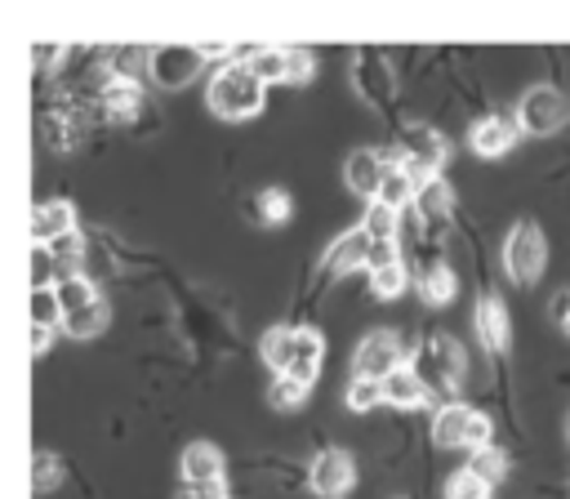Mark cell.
Segmentation results:
<instances>
[{"mask_svg": "<svg viewBox=\"0 0 570 499\" xmlns=\"http://www.w3.org/2000/svg\"><path fill=\"white\" fill-rule=\"evenodd\" d=\"M405 285H410V276H405V263H401V258H392V263H383V267H370V290H374V299H396Z\"/></svg>", "mask_w": 570, "mask_h": 499, "instance_id": "30", "label": "cell"}, {"mask_svg": "<svg viewBox=\"0 0 570 499\" xmlns=\"http://www.w3.org/2000/svg\"><path fill=\"white\" fill-rule=\"evenodd\" d=\"M40 134H45V143H49L53 151H71V147L85 138V125H80V116H76L71 107H49V111L40 116Z\"/></svg>", "mask_w": 570, "mask_h": 499, "instance_id": "17", "label": "cell"}, {"mask_svg": "<svg viewBox=\"0 0 570 499\" xmlns=\"http://www.w3.org/2000/svg\"><path fill=\"white\" fill-rule=\"evenodd\" d=\"M356 89L374 102V107H383L387 98H392V71L383 67V58L379 53H361V71H356Z\"/></svg>", "mask_w": 570, "mask_h": 499, "instance_id": "21", "label": "cell"}, {"mask_svg": "<svg viewBox=\"0 0 570 499\" xmlns=\"http://www.w3.org/2000/svg\"><path fill=\"white\" fill-rule=\"evenodd\" d=\"M566 441H570V419H566Z\"/></svg>", "mask_w": 570, "mask_h": 499, "instance_id": "39", "label": "cell"}, {"mask_svg": "<svg viewBox=\"0 0 570 499\" xmlns=\"http://www.w3.org/2000/svg\"><path fill=\"white\" fill-rule=\"evenodd\" d=\"M472 325H476V339H481V348H485V352H508L512 325H508V307H503L494 294H481V299H476Z\"/></svg>", "mask_w": 570, "mask_h": 499, "instance_id": "14", "label": "cell"}, {"mask_svg": "<svg viewBox=\"0 0 570 499\" xmlns=\"http://www.w3.org/2000/svg\"><path fill=\"white\" fill-rule=\"evenodd\" d=\"M49 263H53L58 281H62V276H80V263H85V241H80V232L58 236V241L49 245Z\"/></svg>", "mask_w": 570, "mask_h": 499, "instance_id": "24", "label": "cell"}, {"mask_svg": "<svg viewBox=\"0 0 570 499\" xmlns=\"http://www.w3.org/2000/svg\"><path fill=\"white\" fill-rule=\"evenodd\" d=\"M31 316H36V325H53V321H58V299H53L49 285H40V290L31 294Z\"/></svg>", "mask_w": 570, "mask_h": 499, "instance_id": "36", "label": "cell"}, {"mask_svg": "<svg viewBox=\"0 0 570 499\" xmlns=\"http://www.w3.org/2000/svg\"><path fill=\"white\" fill-rule=\"evenodd\" d=\"M401 356H405V348H401V339H396L392 330H370V334L356 343V352H352V374L383 383L392 370L405 365Z\"/></svg>", "mask_w": 570, "mask_h": 499, "instance_id": "8", "label": "cell"}, {"mask_svg": "<svg viewBox=\"0 0 570 499\" xmlns=\"http://www.w3.org/2000/svg\"><path fill=\"white\" fill-rule=\"evenodd\" d=\"M503 267H508V276L521 290L543 276V267H548V241H543V227L534 218H521L508 232V241H503Z\"/></svg>", "mask_w": 570, "mask_h": 499, "instance_id": "4", "label": "cell"}, {"mask_svg": "<svg viewBox=\"0 0 570 499\" xmlns=\"http://www.w3.org/2000/svg\"><path fill=\"white\" fill-rule=\"evenodd\" d=\"M312 71H316L312 49H303V45H285V80H289V85H303V80H312Z\"/></svg>", "mask_w": 570, "mask_h": 499, "instance_id": "33", "label": "cell"}, {"mask_svg": "<svg viewBox=\"0 0 570 499\" xmlns=\"http://www.w3.org/2000/svg\"><path fill=\"white\" fill-rule=\"evenodd\" d=\"M454 290H459V281H454V272H450L445 263H432V267L419 276V294H423V303H432V307L450 303Z\"/></svg>", "mask_w": 570, "mask_h": 499, "instance_id": "27", "label": "cell"}, {"mask_svg": "<svg viewBox=\"0 0 570 499\" xmlns=\"http://www.w3.org/2000/svg\"><path fill=\"white\" fill-rule=\"evenodd\" d=\"M517 138H521L517 116H481L472 125V134H468V143H472L476 156H503V151H512Z\"/></svg>", "mask_w": 570, "mask_h": 499, "instance_id": "13", "label": "cell"}, {"mask_svg": "<svg viewBox=\"0 0 570 499\" xmlns=\"http://www.w3.org/2000/svg\"><path fill=\"white\" fill-rule=\"evenodd\" d=\"M263 94L267 85L245 67V62H227L218 67V76L209 80V107L223 116V120H245L263 107Z\"/></svg>", "mask_w": 570, "mask_h": 499, "instance_id": "2", "label": "cell"}, {"mask_svg": "<svg viewBox=\"0 0 570 499\" xmlns=\"http://www.w3.org/2000/svg\"><path fill=\"white\" fill-rule=\"evenodd\" d=\"M58 321L67 325V334H71V339H94V334L107 325V303H102V299H89L85 307H76V312H62Z\"/></svg>", "mask_w": 570, "mask_h": 499, "instance_id": "23", "label": "cell"}, {"mask_svg": "<svg viewBox=\"0 0 570 499\" xmlns=\"http://www.w3.org/2000/svg\"><path fill=\"white\" fill-rule=\"evenodd\" d=\"M111 62H116V76L138 80V71L151 62V49H142V45H116L111 49Z\"/></svg>", "mask_w": 570, "mask_h": 499, "instance_id": "31", "label": "cell"}, {"mask_svg": "<svg viewBox=\"0 0 570 499\" xmlns=\"http://www.w3.org/2000/svg\"><path fill=\"white\" fill-rule=\"evenodd\" d=\"M76 232V209L67 200H45L36 214H31V241L36 245H53L58 236Z\"/></svg>", "mask_w": 570, "mask_h": 499, "instance_id": "16", "label": "cell"}, {"mask_svg": "<svg viewBox=\"0 0 570 499\" xmlns=\"http://www.w3.org/2000/svg\"><path fill=\"white\" fill-rule=\"evenodd\" d=\"M254 214H258L263 227H281V223H289L294 200H289V192H281V187H263V192L254 196Z\"/></svg>", "mask_w": 570, "mask_h": 499, "instance_id": "26", "label": "cell"}, {"mask_svg": "<svg viewBox=\"0 0 570 499\" xmlns=\"http://www.w3.org/2000/svg\"><path fill=\"white\" fill-rule=\"evenodd\" d=\"M343 401H347V410H374V405L383 401V388H379L374 379H352Z\"/></svg>", "mask_w": 570, "mask_h": 499, "instance_id": "34", "label": "cell"}, {"mask_svg": "<svg viewBox=\"0 0 570 499\" xmlns=\"http://www.w3.org/2000/svg\"><path fill=\"white\" fill-rule=\"evenodd\" d=\"M307 486H312V495H321V499H343V495L356 486V463H352V454H347V450H321V454L312 459V468H307Z\"/></svg>", "mask_w": 570, "mask_h": 499, "instance_id": "9", "label": "cell"}, {"mask_svg": "<svg viewBox=\"0 0 570 499\" xmlns=\"http://www.w3.org/2000/svg\"><path fill=\"white\" fill-rule=\"evenodd\" d=\"M267 401H272L276 410H298V405L307 401V383H298V379H272Z\"/></svg>", "mask_w": 570, "mask_h": 499, "instance_id": "32", "label": "cell"}, {"mask_svg": "<svg viewBox=\"0 0 570 499\" xmlns=\"http://www.w3.org/2000/svg\"><path fill=\"white\" fill-rule=\"evenodd\" d=\"M98 102H102L107 120H120V125L134 120V116H142V107H147L142 85L138 80H125V76H107L102 89H98Z\"/></svg>", "mask_w": 570, "mask_h": 499, "instance_id": "12", "label": "cell"}, {"mask_svg": "<svg viewBox=\"0 0 570 499\" xmlns=\"http://www.w3.org/2000/svg\"><path fill=\"white\" fill-rule=\"evenodd\" d=\"M379 388H383V401H387V405H396V410H414V405H423V401H428V388L419 383V374H414L410 365L392 370Z\"/></svg>", "mask_w": 570, "mask_h": 499, "instance_id": "20", "label": "cell"}, {"mask_svg": "<svg viewBox=\"0 0 570 499\" xmlns=\"http://www.w3.org/2000/svg\"><path fill=\"white\" fill-rule=\"evenodd\" d=\"M183 468V481L187 486H205V481H227V468H223V450L214 441H191L178 459Z\"/></svg>", "mask_w": 570, "mask_h": 499, "instance_id": "15", "label": "cell"}, {"mask_svg": "<svg viewBox=\"0 0 570 499\" xmlns=\"http://www.w3.org/2000/svg\"><path fill=\"white\" fill-rule=\"evenodd\" d=\"M200 49L196 45H156L151 49V62H147V71L156 76V85H165V89H178V85H187L196 71H200Z\"/></svg>", "mask_w": 570, "mask_h": 499, "instance_id": "10", "label": "cell"}, {"mask_svg": "<svg viewBox=\"0 0 570 499\" xmlns=\"http://www.w3.org/2000/svg\"><path fill=\"white\" fill-rule=\"evenodd\" d=\"M445 499H494V490L481 486L472 472H454V477L445 481Z\"/></svg>", "mask_w": 570, "mask_h": 499, "instance_id": "35", "label": "cell"}, {"mask_svg": "<svg viewBox=\"0 0 570 499\" xmlns=\"http://www.w3.org/2000/svg\"><path fill=\"white\" fill-rule=\"evenodd\" d=\"M414 192H419V183H414V178H410V174L387 156V169H383V183H379V196H374V200H383L387 209H396V214H401L405 205H414Z\"/></svg>", "mask_w": 570, "mask_h": 499, "instance_id": "22", "label": "cell"}, {"mask_svg": "<svg viewBox=\"0 0 570 499\" xmlns=\"http://www.w3.org/2000/svg\"><path fill=\"white\" fill-rule=\"evenodd\" d=\"M383 169H387V156H383V151L356 147V151L343 160V183H347V192L374 200V196H379V183H383Z\"/></svg>", "mask_w": 570, "mask_h": 499, "instance_id": "11", "label": "cell"}, {"mask_svg": "<svg viewBox=\"0 0 570 499\" xmlns=\"http://www.w3.org/2000/svg\"><path fill=\"white\" fill-rule=\"evenodd\" d=\"M49 343H53V325H31V352L40 356L49 352Z\"/></svg>", "mask_w": 570, "mask_h": 499, "instance_id": "38", "label": "cell"}, {"mask_svg": "<svg viewBox=\"0 0 570 499\" xmlns=\"http://www.w3.org/2000/svg\"><path fill=\"white\" fill-rule=\"evenodd\" d=\"M410 370L419 374V383H423L428 397H432V392H454V388L463 383L468 361H463V348H459L454 334H428Z\"/></svg>", "mask_w": 570, "mask_h": 499, "instance_id": "3", "label": "cell"}, {"mask_svg": "<svg viewBox=\"0 0 570 499\" xmlns=\"http://www.w3.org/2000/svg\"><path fill=\"white\" fill-rule=\"evenodd\" d=\"M450 209H454V196H450L445 178H428V183L414 192V214H419L428 227H441V223L450 218Z\"/></svg>", "mask_w": 570, "mask_h": 499, "instance_id": "19", "label": "cell"}, {"mask_svg": "<svg viewBox=\"0 0 570 499\" xmlns=\"http://www.w3.org/2000/svg\"><path fill=\"white\" fill-rule=\"evenodd\" d=\"M396 227H401V214H396V209H387L383 200H370L361 232H365L370 241H396Z\"/></svg>", "mask_w": 570, "mask_h": 499, "instance_id": "29", "label": "cell"}, {"mask_svg": "<svg viewBox=\"0 0 570 499\" xmlns=\"http://www.w3.org/2000/svg\"><path fill=\"white\" fill-rule=\"evenodd\" d=\"M365 254H370V236H365L361 227L343 232V236L325 250V276H343V272L361 267V263H365Z\"/></svg>", "mask_w": 570, "mask_h": 499, "instance_id": "18", "label": "cell"}, {"mask_svg": "<svg viewBox=\"0 0 570 499\" xmlns=\"http://www.w3.org/2000/svg\"><path fill=\"white\" fill-rule=\"evenodd\" d=\"M183 499H187V495H183Z\"/></svg>", "mask_w": 570, "mask_h": 499, "instance_id": "40", "label": "cell"}, {"mask_svg": "<svg viewBox=\"0 0 570 499\" xmlns=\"http://www.w3.org/2000/svg\"><path fill=\"white\" fill-rule=\"evenodd\" d=\"M432 441L441 450H481V446H490V419L463 401H450L432 419Z\"/></svg>", "mask_w": 570, "mask_h": 499, "instance_id": "5", "label": "cell"}, {"mask_svg": "<svg viewBox=\"0 0 570 499\" xmlns=\"http://www.w3.org/2000/svg\"><path fill=\"white\" fill-rule=\"evenodd\" d=\"M566 120H570V98H566L557 85H534V89H525L521 102H517V125H521V134L543 138V134L561 129Z\"/></svg>", "mask_w": 570, "mask_h": 499, "instance_id": "7", "label": "cell"}, {"mask_svg": "<svg viewBox=\"0 0 570 499\" xmlns=\"http://www.w3.org/2000/svg\"><path fill=\"white\" fill-rule=\"evenodd\" d=\"M62 477H67L62 459H58L53 450H36V459H31V486H36V495L58 490V486H62Z\"/></svg>", "mask_w": 570, "mask_h": 499, "instance_id": "28", "label": "cell"}, {"mask_svg": "<svg viewBox=\"0 0 570 499\" xmlns=\"http://www.w3.org/2000/svg\"><path fill=\"white\" fill-rule=\"evenodd\" d=\"M463 472H472L481 486H499L503 477H508V454L503 450H494V446H481V450H472V459H468V468Z\"/></svg>", "mask_w": 570, "mask_h": 499, "instance_id": "25", "label": "cell"}, {"mask_svg": "<svg viewBox=\"0 0 570 499\" xmlns=\"http://www.w3.org/2000/svg\"><path fill=\"white\" fill-rule=\"evenodd\" d=\"M552 321H557V325L570 334V285H566V290L552 299Z\"/></svg>", "mask_w": 570, "mask_h": 499, "instance_id": "37", "label": "cell"}, {"mask_svg": "<svg viewBox=\"0 0 570 499\" xmlns=\"http://www.w3.org/2000/svg\"><path fill=\"white\" fill-rule=\"evenodd\" d=\"M263 361L276 370V379H298L312 388V379L321 374V356H325V339L307 325H276L263 334L258 343Z\"/></svg>", "mask_w": 570, "mask_h": 499, "instance_id": "1", "label": "cell"}, {"mask_svg": "<svg viewBox=\"0 0 570 499\" xmlns=\"http://www.w3.org/2000/svg\"><path fill=\"white\" fill-rule=\"evenodd\" d=\"M445 156H450V147H445V138H441L436 129H428V125H410V129L401 134V147H396L392 160L423 187L428 178H441Z\"/></svg>", "mask_w": 570, "mask_h": 499, "instance_id": "6", "label": "cell"}]
</instances>
